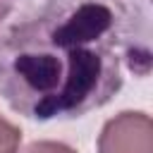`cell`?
I'll return each instance as SVG.
<instances>
[{"mask_svg": "<svg viewBox=\"0 0 153 153\" xmlns=\"http://www.w3.org/2000/svg\"><path fill=\"white\" fill-rule=\"evenodd\" d=\"M151 57L146 0H43L0 33V96L29 120L84 117Z\"/></svg>", "mask_w": 153, "mask_h": 153, "instance_id": "obj_1", "label": "cell"}, {"mask_svg": "<svg viewBox=\"0 0 153 153\" xmlns=\"http://www.w3.org/2000/svg\"><path fill=\"white\" fill-rule=\"evenodd\" d=\"M98 153H153V122L141 110H124L105 122Z\"/></svg>", "mask_w": 153, "mask_h": 153, "instance_id": "obj_2", "label": "cell"}, {"mask_svg": "<svg viewBox=\"0 0 153 153\" xmlns=\"http://www.w3.org/2000/svg\"><path fill=\"white\" fill-rule=\"evenodd\" d=\"M22 143V129L0 115V153H17Z\"/></svg>", "mask_w": 153, "mask_h": 153, "instance_id": "obj_3", "label": "cell"}, {"mask_svg": "<svg viewBox=\"0 0 153 153\" xmlns=\"http://www.w3.org/2000/svg\"><path fill=\"white\" fill-rule=\"evenodd\" d=\"M19 153H76V151L62 141H33L24 146Z\"/></svg>", "mask_w": 153, "mask_h": 153, "instance_id": "obj_4", "label": "cell"}]
</instances>
